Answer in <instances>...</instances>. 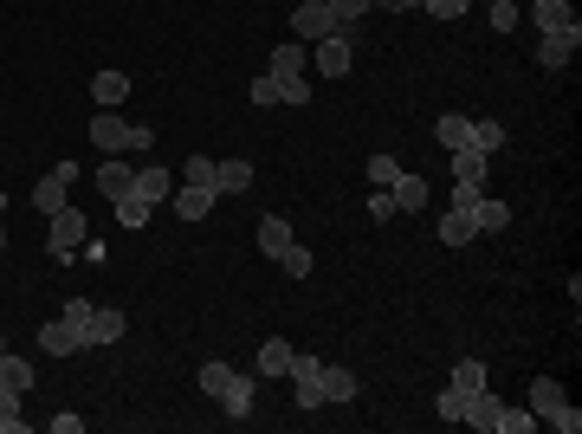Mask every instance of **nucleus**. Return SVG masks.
Listing matches in <instances>:
<instances>
[{
  "label": "nucleus",
  "mask_w": 582,
  "mask_h": 434,
  "mask_svg": "<svg viewBox=\"0 0 582 434\" xmlns=\"http://www.w3.org/2000/svg\"><path fill=\"white\" fill-rule=\"evenodd\" d=\"M0 253H7V214H0Z\"/></svg>",
  "instance_id": "nucleus-45"
},
{
  "label": "nucleus",
  "mask_w": 582,
  "mask_h": 434,
  "mask_svg": "<svg viewBox=\"0 0 582 434\" xmlns=\"http://www.w3.org/2000/svg\"><path fill=\"white\" fill-rule=\"evenodd\" d=\"M0 350H7V344H0Z\"/></svg>",
  "instance_id": "nucleus-47"
},
{
  "label": "nucleus",
  "mask_w": 582,
  "mask_h": 434,
  "mask_svg": "<svg viewBox=\"0 0 582 434\" xmlns=\"http://www.w3.org/2000/svg\"><path fill=\"white\" fill-rule=\"evenodd\" d=\"M291 357H298V350H291L285 337H266V344H259V376H285Z\"/></svg>",
  "instance_id": "nucleus-27"
},
{
  "label": "nucleus",
  "mask_w": 582,
  "mask_h": 434,
  "mask_svg": "<svg viewBox=\"0 0 582 434\" xmlns=\"http://www.w3.org/2000/svg\"><path fill=\"white\" fill-rule=\"evenodd\" d=\"M324 402H356V370H343V363H324Z\"/></svg>",
  "instance_id": "nucleus-29"
},
{
  "label": "nucleus",
  "mask_w": 582,
  "mask_h": 434,
  "mask_svg": "<svg viewBox=\"0 0 582 434\" xmlns=\"http://www.w3.org/2000/svg\"><path fill=\"white\" fill-rule=\"evenodd\" d=\"M311 65H317L324 78H350V65H356V39H350V33L317 39V46H311Z\"/></svg>",
  "instance_id": "nucleus-6"
},
{
  "label": "nucleus",
  "mask_w": 582,
  "mask_h": 434,
  "mask_svg": "<svg viewBox=\"0 0 582 434\" xmlns=\"http://www.w3.org/2000/svg\"><path fill=\"white\" fill-rule=\"evenodd\" d=\"M324 7H330V20H337L343 33H356V20H363V13L376 7V0H324Z\"/></svg>",
  "instance_id": "nucleus-32"
},
{
  "label": "nucleus",
  "mask_w": 582,
  "mask_h": 434,
  "mask_svg": "<svg viewBox=\"0 0 582 434\" xmlns=\"http://www.w3.org/2000/svg\"><path fill=\"white\" fill-rule=\"evenodd\" d=\"M123 331H130V318H123L117 305H97L91 311V344H123Z\"/></svg>",
  "instance_id": "nucleus-21"
},
{
  "label": "nucleus",
  "mask_w": 582,
  "mask_h": 434,
  "mask_svg": "<svg viewBox=\"0 0 582 434\" xmlns=\"http://www.w3.org/2000/svg\"><path fill=\"white\" fill-rule=\"evenodd\" d=\"M214 201H220L214 188H188V182H182V188L169 195V208L182 214V221H207V208H214Z\"/></svg>",
  "instance_id": "nucleus-18"
},
{
  "label": "nucleus",
  "mask_w": 582,
  "mask_h": 434,
  "mask_svg": "<svg viewBox=\"0 0 582 434\" xmlns=\"http://www.w3.org/2000/svg\"><path fill=\"white\" fill-rule=\"evenodd\" d=\"M291 33L304 39V46H317V39H330V33H343L337 20H330V7L324 0H304V7H291Z\"/></svg>",
  "instance_id": "nucleus-9"
},
{
  "label": "nucleus",
  "mask_w": 582,
  "mask_h": 434,
  "mask_svg": "<svg viewBox=\"0 0 582 434\" xmlns=\"http://www.w3.org/2000/svg\"><path fill=\"white\" fill-rule=\"evenodd\" d=\"M279 266H285V279H311V247H298V240H291Z\"/></svg>",
  "instance_id": "nucleus-37"
},
{
  "label": "nucleus",
  "mask_w": 582,
  "mask_h": 434,
  "mask_svg": "<svg viewBox=\"0 0 582 434\" xmlns=\"http://www.w3.org/2000/svg\"><path fill=\"white\" fill-rule=\"evenodd\" d=\"M182 182L188 188H214V156H188L182 162ZM214 195H220V188H214Z\"/></svg>",
  "instance_id": "nucleus-34"
},
{
  "label": "nucleus",
  "mask_w": 582,
  "mask_h": 434,
  "mask_svg": "<svg viewBox=\"0 0 582 434\" xmlns=\"http://www.w3.org/2000/svg\"><path fill=\"white\" fill-rule=\"evenodd\" d=\"M136 195H143L149 208H156V201H169V195H175L169 169H162V162H156V169H136Z\"/></svg>",
  "instance_id": "nucleus-25"
},
{
  "label": "nucleus",
  "mask_w": 582,
  "mask_h": 434,
  "mask_svg": "<svg viewBox=\"0 0 582 434\" xmlns=\"http://www.w3.org/2000/svg\"><path fill=\"white\" fill-rule=\"evenodd\" d=\"M72 182H78V162H52V175H39V188H33V208L46 214H59V208H72Z\"/></svg>",
  "instance_id": "nucleus-5"
},
{
  "label": "nucleus",
  "mask_w": 582,
  "mask_h": 434,
  "mask_svg": "<svg viewBox=\"0 0 582 434\" xmlns=\"http://www.w3.org/2000/svg\"><path fill=\"white\" fill-rule=\"evenodd\" d=\"M253 104H311V85H304V78H285V72H259Z\"/></svg>",
  "instance_id": "nucleus-8"
},
{
  "label": "nucleus",
  "mask_w": 582,
  "mask_h": 434,
  "mask_svg": "<svg viewBox=\"0 0 582 434\" xmlns=\"http://www.w3.org/2000/svg\"><path fill=\"white\" fill-rule=\"evenodd\" d=\"M201 389L220 402V415H227V422H246V415H253V402H259V383L246 370H233V363H201Z\"/></svg>",
  "instance_id": "nucleus-1"
},
{
  "label": "nucleus",
  "mask_w": 582,
  "mask_h": 434,
  "mask_svg": "<svg viewBox=\"0 0 582 434\" xmlns=\"http://www.w3.org/2000/svg\"><path fill=\"white\" fill-rule=\"evenodd\" d=\"M85 240H91V227H85V214H78V208H59V214H52V240H46V253H52V260H78V253H85Z\"/></svg>",
  "instance_id": "nucleus-4"
},
{
  "label": "nucleus",
  "mask_w": 582,
  "mask_h": 434,
  "mask_svg": "<svg viewBox=\"0 0 582 434\" xmlns=\"http://www.w3.org/2000/svg\"><path fill=\"white\" fill-rule=\"evenodd\" d=\"M0 214H7V195H0Z\"/></svg>",
  "instance_id": "nucleus-46"
},
{
  "label": "nucleus",
  "mask_w": 582,
  "mask_h": 434,
  "mask_svg": "<svg viewBox=\"0 0 582 434\" xmlns=\"http://www.w3.org/2000/svg\"><path fill=\"white\" fill-rule=\"evenodd\" d=\"M434 415H440V422H460V415H466V396H460V389H440V396H434Z\"/></svg>",
  "instance_id": "nucleus-36"
},
{
  "label": "nucleus",
  "mask_w": 582,
  "mask_h": 434,
  "mask_svg": "<svg viewBox=\"0 0 582 434\" xmlns=\"http://www.w3.org/2000/svg\"><path fill=\"white\" fill-rule=\"evenodd\" d=\"M214 188H220V195H246V188H253V162L214 156Z\"/></svg>",
  "instance_id": "nucleus-14"
},
{
  "label": "nucleus",
  "mask_w": 582,
  "mask_h": 434,
  "mask_svg": "<svg viewBox=\"0 0 582 434\" xmlns=\"http://www.w3.org/2000/svg\"><path fill=\"white\" fill-rule=\"evenodd\" d=\"M492 33H518V0H492Z\"/></svg>",
  "instance_id": "nucleus-38"
},
{
  "label": "nucleus",
  "mask_w": 582,
  "mask_h": 434,
  "mask_svg": "<svg viewBox=\"0 0 582 434\" xmlns=\"http://www.w3.org/2000/svg\"><path fill=\"white\" fill-rule=\"evenodd\" d=\"M434 137L447 143V149H479V124H473V117H460V111H447L434 124Z\"/></svg>",
  "instance_id": "nucleus-15"
},
{
  "label": "nucleus",
  "mask_w": 582,
  "mask_h": 434,
  "mask_svg": "<svg viewBox=\"0 0 582 434\" xmlns=\"http://www.w3.org/2000/svg\"><path fill=\"white\" fill-rule=\"evenodd\" d=\"M33 363H26V357H7V350H0V383H13V389H20V396H26V389H33Z\"/></svg>",
  "instance_id": "nucleus-30"
},
{
  "label": "nucleus",
  "mask_w": 582,
  "mask_h": 434,
  "mask_svg": "<svg viewBox=\"0 0 582 434\" xmlns=\"http://www.w3.org/2000/svg\"><path fill=\"white\" fill-rule=\"evenodd\" d=\"M421 7L434 13V20H460V13H466V0H421Z\"/></svg>",
  "instance_id": "nucleus-42"
},
{
  "label": "nucleus",
  "mask_w": 582,
  "mask_h": 434,
  "mask_svg": "<svg viewBox=\"0 0 582 434\" xmlns=\"http://www.w3.org/2000/svg\"><path fill=\"white\" fill-rule=\"evenodd\" d=\"M498 409H505V402H498L492 389H479V396H466V415H460V422L479 428V434H492V428H498Z\"/></svg>",
  "instance_id": "nucleus-20"
},
{
  "label": "nucleus",
  "mask_w": 582,
  "mask_h": 434,
  "mask_svg": "<svg viewBox=\"0 0 582 434\" xmlns=\"http://www.w3.org/2000/svg\"><path fill=\"white\" fill-rule=\"evenodd\" d=\"M473 208H479V201H473ZM473 208H447V214H440V240H447V247H466V240H479Z\"/></svg>",
  "instance_id": "nucleus-16"
},
{
  "label": "nucleus",
  "mask_w": 582,
  "mask_h": 434,
  "mask_svg": "<svg viewBox=\"0 0 582 434\" xmlns=\"http://www.w3.org/2000/svg\"><path fill=\"white\" fill-rule=\"evenodd\" d=\"M291 221L285 214H266V221H259V253H266V260H285V247H291Z\"/></svg>",
  "instance_id": "nucleus-19"
},
{
  "label": "nucleus",
  "mask_w": 582,
  "mask_h": 434,
  "mask_svg": "<svg viewBox=\"0 0 582 434\" xmlns=\"http://www.w3.org/2000/svg\"><path fill=\"white\" fill-rule=\"evenodd\" d=\"M91 98L104 104V111H117V104L130 98V72H97L91 78Z\"/></svg>",
  "instance_id": "nucleus-24"
},
{
  "label": "nucleus",
  "mask_w": 582,
  "mask_h": 434,
  "mask_svg": "<svg viewBox=\"0 0 582 434\" xmlns=\"http://www.w3.org/2000/svg\"><path fill=\"white\" fill-rule=\"evenodd\" d=\"M524 409H531L537 422H550L557 434H582V409H576L570 396H563L557 376H537V383H531V402H524Z\"/></svg>",
  "instance_id": "nucleus-2"
},
{
  "label": "nucleus",
  "mask_w": 582,
  "mask_h": 434,
  "mask_svg": "<svg viewBox=\"0 0 582 434\" xmlns=\"http://www.w3.org/2000/svg\"><path fill=\"white\" fill-rule=\"evenodd\" d=\"M39 350H46V357H78V350H91V344H85V331H78L72 318H52L46 331H39Z\"/></svg>",
  "instance_id": "nucleus-10"
},
{
  "label": "nucleus",
  "mask_w": 582,
  "mask_h": 434,
  "mask_svg": "<svg viewBox=\"0 0 582 434\" xmlns=\"http://www.w3.org/2000/svg\"><path fill=\"white\" fill-rule=\"evenodd\" d=\"M473 221H479V234H498V227H511V201H498V195H479Z\"/></svg>",
  "instance_id": "nucleus-28"
},
{
  "label": "nucleus",
  "mask_w": 582,
  "mask_h": 434,
  "mask_svg": "<svg viewBox=\"0 0 582 434\" xmlns=\"http://www.w3.org/2000/svg\"><path fill=\"white\" fill-rule=\"evenodd\" d=\"M531 428H537L531 409H498V428L492 434H531Z\"/></svg>",
  "instance_id": "nucleus-35"
},
{
  "label": "nucleus",
  "mask_w": 582,
  "mask_h": 434,
  "mask_svg": "<svg viewBox=\"0 0 582 434\" xmlns=\"http://www.w3.org/2000/svg\"><path fill=\"white\" fill-rule=\"evenodd\" d=\"M52 434H85V415H52Z\"/></svg>",
  "instance_id": "nucleus-43"
},
{
  "label": "nucleus",
  "mask_w": 582,
  "mask_h": 434,
  "mask_svg": "<svg viewBox=\"0 0 582 434\" xmlns=\"http://www.w3.org/2000/svg\"><path fill=\"white\" fill-rule=\"evenodd\" d=\"M376 7H388V13H408V7H421V0H376Z\"/></svg>",
  "instance_id": "nucleus-44"
},
{
  "label": "nucleus",
  "mask_w": 582,
  "mask_h": 434,
  "mask_svg": "<svg viewBox=\"0 0 582 434\" xmlns=\"http://www.w3.org/2000/svg\"><path fill=\"white\" fill-rule=\"evenodd\" d=\"M91 143L104 149V156H130V149H156V130L123 124L117 111H97V117H91Z\"/></svg>",
  "instance_id": "nucleus-3"
},
{
  "label": "nucleus",
  "mask_w": 582,
  "mask_h": 434,
  "mask_svg": "<svg viewBox=\"0 0 582 434\" xmlns=\"http://www.w3.org/2000/svg\"><path fill=\"white\" fill-rule=\"evenodd\" d=\"M97 188H104V201L117 208V201L136 188V169H130V162H117V156H104V162H97Z\"/></svg>",
  "instance_id": "nucleus-13"
},
{
  "label": "nucleus",
  "mask_w": 582,
  "mask_h": 434,
  "mask_svg": "<svg viewBox=\"0 0 582 434\" xmlns=\"http://www.w3.org/2000/svg\"><path fill=\"white\" fill-rule=\"evenodd\" d=\"M531 20H537V33H582L570 0H531Z\"/></svg>",
  "instance_id": "nucleus-11"
},
{
  "label": "nucleus",
  "mask_w": 582,
  "mask_h": 434,
  "mask_svg": "<svg viewBox=\"0 0 582 434\" xmlns=\"http://www.w3.org/2000/svg\"><path fill=\"white\" fill-rule=\"evenodd\" d=\"M453 188H485V149H453Z\"/></svg>",
  "instance_id": "nucleus-23"
},
{
  "label": "nucleus",
  "mask_w": 582,
  "mask_h": 434,
  "mask_svg": "<svg viewBox=\"0 0 582 434\" xmlns=\"http://www.w3.org/2000/svg\"><path fill=\"white\" fill-rule=\"evenodd\" d=\"M582 52V33H537V65H550V72H563Z\"/></svg>",
  "instance_id": "nucleus-12"
},
{
  "label": "nucleus",
  "mask_w": 582,
  "mask_h": 434,
  "mask_svg": "<svg viewBox=\"0 0 582 434\" xmlns=\"http://www.w3.org/2000/svg\"><path fill=\"white\" fill-rule=\"evenodd\" d=\"M117 221H123V227H130V234H136V227H149V201H143V195H136V188H130V195H123V201H117Z\"/></svg>",
  "instance_id": "nucleus-33"
},
{
  "label": "nucleus",
  "mask_w": 582,
  "mask_h": 434,
  "mask_svg": "<svg viewBox=\"0 0 582 434\" xmlns=\"http://www.w3.org/2000/svg\"><path fill=\"white\" fill-rule=\"evenodd\" d=\"M369 221H395V195H388V188H369Z\"/></svg>",
  "instance_id": "nucleus-39"
},
{
  "label": "nucleus",
  "mask_w": 582,
  "mask_h": 434,
  "mask_svg": "<svg viewBox=\"0 0 582 434\" xmlns=\"http://www.w3.org/2000/svg\"><path fill=\"white\" fill-rule=\"evenodd\" d=\"M0 434H33V422L20 415V389L0 383Z\"/></svg>",
  "instance_id": "nucleus-26"
},
{
  "label": "nucleus",
  "mask_w": 582,
  "mask_h": 434,
  "mask_svg": "<svg viewBox=\"0 0 582 434\" xmlns=\"http://www.w3.org/2000/svg\"><path fill=\"white\" fill-rule=\"evenodd\" d=\"M395 175H401V162H395V156H369V182H376V188H388Z\"/></svg>",
  "instance_id": "nucleus-40"
},
{
  "label": "nucleus",
  "mask_w": 582,
  "mask_h": 434,
  "mask_svg": "<svg viewBox=\"0 0 582 434\" xmlns=\"http://www.w3.org/2000/svg\"><path fill=\"white\" fill-rule=\"evenodd\" d=\"M453 389H460V396H479V389H485V363H479V357L453 363Z\"/></svg>",
  "instance_id": "nucleus-31"
},
{
  "label": "nucleus",
  "mask_w": 582,
  "mask_h": 434,
  "mask_svg": "<svg viewBox=\"0 0 582 434\" xmlns=\"http://www.w3.org/2000/svg\"><path fill=\"white\" fill-rule=\"evenodd\" d=\"M388 195H395V214H414V208H427V182L414 169H401L395 182H388Z\"/></svg>",
  "instance_id": "nucleus-17"
},
{
  "label": "nucleus",
  "mask_w": 582,
  "mask_h": 434,
  "mask_svg": "<svg viewBox=\"0 0 582 434\" xmlns=\"http://www.w3.org/2000/svg\"><path fill=\"white\" fill-rule=\"evenodd\" d=\"M479 149H485V156H492V149H505V124H492V117H485V124H479Z\"/></svg>",
  "instance_id": "nucleus-41"
},
{
  "label": "nucleus",
  "mask_w": 582,
  "mask_h": 434,
  "mask_svg": "<svg viewBox=\"0 0 582 434\" xmlns=\"http://www.w3.org/2000/svg\"><path fill=\"white\" fill-rule=\"evenodd\" d=\"M291 396H298V409H324V363L317 357H291Z\"/></svg>",
  "instance_id": "nucleus-7"
},
{
  "label": "nucleus",
  "mask_w": 582,
  "mask_h": 434,
  "mask_svg": "<svg viewBox=\"0 0 582 434\" xmlns=\"http://www.w3.org/2000/svg\"><path fill=\"white\" fill-rule=\"evenodd\" d=\"M304 65H311V46H304V39H285V46H272V65H266V72L304 78Z\"/></svg>",
  "instance_id": "nucleus-22"
}]
</instances>
